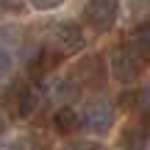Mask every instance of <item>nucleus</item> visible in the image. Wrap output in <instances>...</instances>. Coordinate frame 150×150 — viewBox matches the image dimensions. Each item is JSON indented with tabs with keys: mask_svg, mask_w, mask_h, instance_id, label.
<instances>
[{
	"mask_svg": "<svg viewBox=\"0 0 150 150\" xmlns=\"http://www.w3.org/2000/svg\"><path fill=\"white\" fill-rule=\"evenodd\" d=\"M70 150H106V147H100V145H72Z\"/></svg>",
	"mask_w": 150,
	"mask_h": 150,
	"instance_id": "nucleus-16",
	"label": "nucleus"
},
{
	"mask_svg": "<svg viewBox=\"0 0 150 150\" xmlns=\"http://www.w3.org/2000/svg\"><path fill=\"white\" fill-rule=\"evenodd\" d=\"M11 64H14V59H11V53L0 45V81L6 78V75L11 72Z\"/></svg>",
	"mask_w": 150,
	"mask_h": 150,
	"instance_id": "nucleus-13",
	"label": "nucleus"
},
{
	"mask_svg": "<svg viewBox=\"0 0 150 150\" xmlns=\"http://www.w3.org/2000/svg\"><path fill=\"white\" fill-rule=\"evenodd\" d=\"M72 81L78 86H100L106 81V64H103V59L100 56H86L72 70Z\"/></svg>",
	"mask_w": 150,
	"mask_h": 150,
	"instance_id": "nucleus-7",
	"label": "nucleus"
},
{
	"mask_svg": "<svg viewBox=\"0 0 150 150\" xmlns=\"http://www.w3.org/2000/svg\"><path fill=\"white\" fill-rule=\"evenodd\" d=\"M45 47H47L56 59L75 56L83 47V33H81V28L72 25V22H56L47 31V36H45Z\"/></svg>",
	"mask_w": 150,
	"mask_h": 150,
	"instance_id": "nucleus-1",
	"label": "nucleus"
},
{
	"mask_svg": "<svg viewBox=\"0 0 150 150\" xmlns=\"http://www.w3.org/2000/svg\"><path fill=\"white\" fill-rule=\"evenodd\" d=\"M75 92H78V83L72 81V75H70V78H64V81H56V83H53V97L61 103V106H67V100H72Z\"/></svg>",
	"mask_w": 150,
	"mask_h": 150,
	"instance_id": "nucleus-11",
	"label": "nucleus"
},
{
	"mask_svg": "<svg viewBox=\"0 0 150 150\" xmlns=\"http://www.w3.org/2000/svg\"><path fill=\"white\" fill-rule=\"evenodd\" d=\"M3 131H6V117H3V111H0V136H3Z\"/></svg>",
	"mask_w": 150,
	"mask_h": 150,
	"instance_id": "nucleus-17",
	"label": "nucleus"
},
{
	"mask_svg": "<svg viewBox=\"0 0 150 150\" xmlns=\"http://www.w3.org/2000/svg\"><path fill=\"white\" fill-rule=\"evenodd\" d=\"M128 11L134 20H150V0H128Z\"/></svg>",
	"mask_w": 150,
	"mask_h": 150,
	"instance_id": "nucleus-12",
	"label": "nucleus"
},
{
	"mask_svg": "<svg viewBox=\"0 0 150 150\" xmlns=\"http://www.w3.org/2000/svg\"><path fill=\"white\" fill-rule=\"evenodd\" d=\"M125 108L131 114H136L139 120H150V86H139V89H131L120 97Z\"/></svg>",
	"mask_w": 150,
	"mask_h": 150,
	"instance_id": "nucleus-8",
	"label": "nucleus"
},
{
	"mask_svg": "<svg viewBox=\"0 0 150 150\" xmlns=\"http://www.w3.org/2000/svg\"><path fill=\"white\" fill-rule=\"evenodd\" d=\"M117 14H120V0H86L83 6V20L97 33L111 31L117 22Z\"/></svg>",
	"mask_w": 150,
	"mask_h": 150,
	"instance_id": "nucleus-5",
	"label": "nucleus"
},
{
	"mask_svg": "<svg viewBox=\"0 0 150 150\" xmlns=\"http://www.w3.org/2000/svg\"><path fill=\"white\" fill-rule=\"evenodd\" d=\"M125 45H128V47L134 50L145 64H150V25L136 28V31L128 36V42H125Z\"/></svg>",
	"mask_w": 150,
	"mask_h": 150,
	"instance_id": "nucleus-9",
	"label": "nucleus"
},
{
	"mask_svg": "<svg viewBox=\"0 0 150 150\" xmlns=\"http://www.w3.org/2000/svg\"><path fill=\"white\" fill-rule=\"evenodd\" d=\"M28 3H31L33 8H39V11H50V8H59L64 0H28Z\"/></svg>",
	"mask_w": 150,
	"mask_h": 150,
	"instance_id": "nucleus-14",
	"label": "nucleus"
},
{
	"mask_svg": "<svg viewBox=\"0 0 150 150\" xmlns=\"http://www.w3.org/2000/svg\"><path fill=\"white\" fill-rule=\"evenodd\" d=\"M0 103H3L17 120H25V117H31V114L36 111V106H39V92H36V86H33V83L17 81V83H11L8 89L0 95Z\"/></svg>",
	"mask_w": 150,
	"mask_h": 150,
	"instance_id": "nucleus-2",
	"label": "nucleus"
},
{
	"mask_svg": "<svg viewBox=\"0 0 150 150\" xmlns=\"http://www.w3.org/2000/svg\"><path fill=\"white\" fill-rule=\"evenodd\" d=\"M83 128H89L92 134H108V128L114 125V106L106 97H92L89 103H83V111L78 114Z\"/></svg>",
	"mask_w": 150,
	"mask_h": 150,
	"instance_id": "nucleus-4",
	"label": "nucleus"
},
{
	"mask_svg": "<svg viewBox=\"0 0 150 150\" xmlns=\"http://www.w3.org/2000/svg\"><path fill=\"white\" fill-rule=\"evenodd\" d=\"M0 8H6V11H20L22 8V0H0Z\"/></svg>",
	"mask_w": 150,
	"mask_h": 150,
	"instance_id": "nucleus-15",
	"label": "nucleus"
},
{
	"mask_svg": "<svg viewBox=\"0 0 150 150\" xmlns=\"http://www.w3.org/2000/svg\"><path fill=\"white\" fill-rule=\"evenodd\" d=\"M53 122H56V131H59V134H72V131L81 125V117H78V111H72L70 106H61L59 111H56Z\"/></svg>",
	"mask_w": 150,
	"mask_h": 150,
	"instance_id": "nucleus-10",
	"label": "nucleus"
},
{
	"mask_svg": "<svg viewBox=\"0 0 150 150\" xmlns=\"http://www.w3.org/2000/svg\"><path fill=\"white\" fill-rule=\"evenodd\" d=\"M120 150H150V120H134L120 134Z\"/></svg>",
	"mask_w": 150,
	"mask_h": 150,
	"instance_id": "nucleus-6",
	"label": "nucleus"
},
{
	"mask_svg": "<svg viewBox=\"0 0 150 150\" xmlns=\"http://www.w3.org/2000/svg\"><path fill=\"white\" fill-rule=\"evenodd\" d=\"M108 67H111V75L120 83H131V81H136L142 75V70H145L147 64L128 47V45H117V47L111 50V56H108Z\"/></svg>",
	"mask_w": 150,
	"mask_h": 150,
	"instance_id": "nucleus-3",
	"label": "nucleus"
}]
</instances>
